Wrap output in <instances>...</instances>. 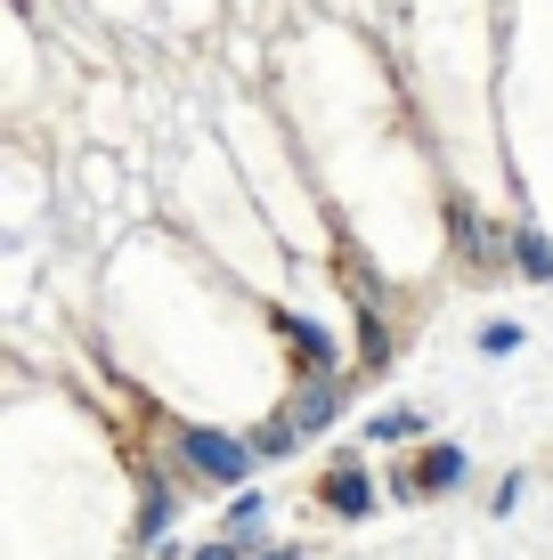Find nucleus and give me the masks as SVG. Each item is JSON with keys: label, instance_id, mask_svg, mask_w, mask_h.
Here are the masks:
<instances>
[{"label": "nucleus", "instance_id": "1", "mask_svg": "<svg viewBox=\"0 0 553 560\" xmlns=\"http://www.w3.org/2000/svg\"><path fill=\"white\" fill-rule=\"evenodd\" d=\"M187 463H196L204 479H244L253 471V447H237V439H220V431H187Z\"/></svg>", "mask_w": 553, "mask_h": 560}, {"label": "nucleus", "instance_id": "2", "mask_svg": "<svg viewBox=\"0 0 553 560\" xmlns=\"http://www.w3.org/2000/svg\"><path fill=\"white\" fill-rule=\"evenodd\" d=\"M334 415H342V382H334V374H326V382H310V390L293 398V422H301V431H326Z\"/></svg>", "mask_w": 553, "mask_h": 560}, {"label": "nucleus", "instance_id": "3", "mask_svg": "<svg viewBox=\"0 0 553 560\" xmlns=\"http://www.w3.org/2000/svg\"><path fill=\"white\" fill-rule=\"evenodd\" d=\"M415 488L440 495V488H464V447H431L424 463H415Z\"/></svg>", "mask_w": 553, "mask_h": 560}, {"label": "nucleus", "instance_id": "4", "mask_svg": "<svg viewBox=\"0 0 553 560\" xmlns=\"http://www.w3.org/2000/svg\"><path fill=\"white\" fill-rule=\"evenodd\" d=\"M326 504H334L342 520H367V512H375V488H367V471H334V479H326Z\"/></svg>", "mask_w": 553, "mask_h": 560}, {"label": "nucleus", "instance_id": "5", "mask_svg": "<svg viewBox=\"0 0 553 560\" xmlns=\"http://www.w3.org/2000/svg\"><path fill=\"white\" fill-rule=\"evenodd\" d=\"M512 260H521L529 277H545V284H553V236H545V228H529V220L512 228Z\"/></svg>", "mask_w": 553, "mask_h": 560}, {"label": "nucleus", "instance_id": "6", "mask_svg": "<svg viewBox=\"0 0 553 560\" xmlns=\"http://www.w3.org/2000/svg\"><path fill=\"white\" fill-rule=\"evenodd\" d=\"M277 325H285V334H293V341H301V358H310V365H334V341H326V334H318V325H310V317H277Z\"/></svg>", "mask_w": 553, "mask_h": 560}, {"label": "nucleus", "instance_id": "7", "mask_svg": "<svg viewBox=\"0 0 553 560\" xmlns=\"http://www.w3.org/2000/svg\"><path fill=\"white\" fill-rule=\"evenodd\" d=\"M163 520H171V488H163L155 471H147V512H139V545H147V536H163Z\"/></svg>", "mask_w": 553, "mask_h": 560}, {"label": "nucleus", "instance_id": "8", "mask_svg": "<svg viewBox=\"0 0 553 560\" xmlns=\"http://www.w3.org/2000/svg\"><path fill=\"white\" fill-rule=\"evenodd\" d=\"M293 439H301V422H293V415H285V422H261V431H253V455H285Z\"/></svg>", "mask_w": 553, "mask_h": 560}, {"label": "nucleus", "instance_id": "9", "mask_svg": "<svg viewBox=\"0 0 553 560\" xmlns=\"http://www.w3.org/2000/svg\"><path fill=\"white\" fill-rule=\"evenodd\" d=\"M415 431H424V415H375L367 422V439H383V447L391 439H415Z\"/></svg>", "mask_w": 553, "mask_h": 560}, {"label": "nucleus", "instance_id": "10", "mask_svg": "<svg viewBox=\"0 0 553 560\" xmlns=\"http://www.w3.org/2000/svg\"><path fill=\"white\" fill-rule=\"evenodd\" d=\"M521 350V325H481V358H512Z\"/></svg>", "mask_w": 553, "mask_h": 560}, {"label": "nucleus", "instance_id": "11", "mask_svg": "<svg viewBox=\"0 0 553 560\" xmlns=\"http://www.w3.org/2000/svg\"><path fill=\"white\" fill-rule=\"evenodd\" d=\"M456 244H464V253H472V260H488V228H481V220H472V211H456Z\"/></svg>", "mask_w": 553, "mask_h": 560}, {"label": "nucleus", "instance_id": "12", "mask_svg": "<svg viewBox=\"0 0 553 560\" xmlns=\"http://www.w3.org/2000/svg\"><path fill=\"white\" fill-rule=\"evenodd\" d=\"M253 520H261V495H253V488H244V495H237V504H228V536H244V528H253Z\"/></svg>", "mask_w": 553, "mask_h": 560}]
</instances>
